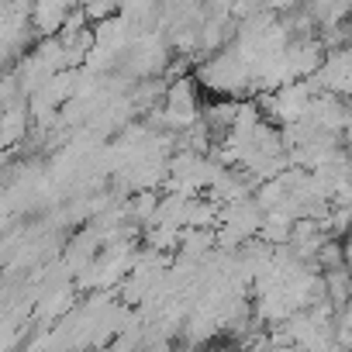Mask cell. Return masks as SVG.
Wrapping results in <instances>:
<instances>
[{"mask_svg":"<svg viewBox=\"0 0 352 352\" xmlns=\"http://www.w3.org/2000/svg\"><path fill=\"white\" fill-rule=\"evenodd\" d=\"M0 142H18L21 135H25V111H14V114H8L4 118V124H0Z\"/></svg>","mask_w":352,"mask_h":352,"instance_id":"6da1fadb","label":"cell"},{"mask_svg":"<svg viewBox=\"0 0 352 352\" xmlns=\"http://www.w3.org/2000/svg\"><path fill=\"white\" fill-rule=\"evenodd\" d=\"M297 4H300V0H270V8H273V11H294Z\"/></svg>","mask_w":352,"mask_h":352,"instance_id":"7a4b0ae2","label":"cell"}]
</instances>
